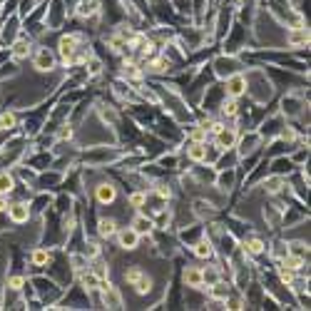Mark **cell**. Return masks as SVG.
<instances>
[{
    "label": "cell",
    "mask_w": 311,
    "mask_h": 311,
    "mask_svg": "<svg viewBox=\"0 0 311 311\" xmlns=\"http://www.w3.org/2000/svg\"><path fill=\"white\" fill-rule=\"evenodd\" d=\"M185 284L192 286V289H202V286H204V284H202V269L187 266V271H185Z\"/></svg>",
    "instance_id": "ba28073f"
},
{
    "label": "cell",
    "mask_w": 311,
    "mask_h": 311,
    "mask_svg": "<svg viewBox=\"0 0 311 311\" xmlns=\"http://www.w3.org/2000/svg\"><path fill=\"white\" fill-rule=\"evenodd\" d=\"M8 284H10L13 289H20V286L25 284V279H23V276H10V281H8Z\"/></svg>",
    "instance_id": "4dcf8cb0"
},
{
    "label": "cell",
    "mask_w": 311,
    "mask_h": 311,
    "mask_svg": "<svg viewBox=\"0 0 311 311\" xmlns=\"http://www.w3.org/2000/svg\"><path fill=\"white\" fill-rule=\"evenodd\" d=\"M92 271H95L97 281H100V279H107V274H110V269H105V264H95V269H92Z\"/></svg>",
    "instance_id": "83f0119b"
},
{
    "label": "cell",
    "mask_w": 311,
    "mask_h": 311,
    "mask_svg": "<svg viewBox=\"0 0 311 311\" xmlns=\"http://www.w3.org/2000/svg\"><path fill=\"white\" fill-rule=\"evenodd\" d=\"M132 286H134V291H137L139 296H144V294L149 291V286H152V281H149V276H144V274H142V276H139V279H137V281H134Z\"/></svg>",
    "instance_id": "9a60e30c"
},
{
    "label": "cell",
    "mask_w": 311,
    "mask_h": 311,
    "mask_svg": "<svg viewBox=\"0 0 311 311\" xmlns=\"http://www.w3.org/2000/svg\"><path fill=\"white\" fill-rule=\"evenodd\" d=\"M247 251H249V254H261V251H264V242L256 239V237L249 239V242H247Z\"/></svg>",
    "instance_id": "44dd1931"
},
{
    "label": "cell",
    "mask_w": 311,
    "mask_h": 311,
    "mask_svg": "<svg viewBox=\"0 0 311 311\" xmlns=\"http://www.w3.org/2000/svg\"><path fill=\"white\" fill-rule=\"evenodd\" d=\"M281 185H284V182H281L279 177H271V180L266 182V189H269V192H279V189H281Z\"/></svg>",
    "instance_id": "4316f807"
},
{
    "label": "cell",
    "mask_w": 311,
    "mask_h": 311,
    "mask_svg": "<svg viewBox=\"0 0 311 311\" xmlns=\"http://www.w3.org/2000/svg\"><path fill=\"white\" fill-rule=\"evenodd\" d=\"M139 276H142V269H139V266H132V269L124 271V281H129V284H134Z\"/></svg>",
    "instance_id": "d4e9b609"
},
{
    "label": "cell",
    "mask_w": 311,
    "mask_h": 311,
    "mask_svg": "<svg viewBox=\"0 0 311 311\" xmlns=\"http://www.w3.org/2000/svg\"><path fill=\"white\" fill-rule=\"evenodd\" d=\"M187 157H189L192 162H202V160H207V147H204L202 142H194V144L187 149Z\"/></svg>",
    "instance_id": "30bf717a"
},
{
    "label": "cell",
    "mask_w": 311,
    "mask_h": 311,
    "mask_svg": "<svg viewBox=\"0 0 311 311\" xmlns=\"http://www.w3.org/2000/svg\"><path fill=\"white\" fill-rule=\"evenodd\" d=\"M214 134H217V147H234V142H237V129L234 127H222Z\"/></svg>",
    "instance_id": "277c9868"
},
{
    "label": "cell",
    "mask_w": 311,
    "mask_h": 311,
    "mask_svg": "<svg viewBox=\"0 0 311 311\" xmlns=\"http://www.w3.org/2000/svg\"><path fill=\"white\" fill-rule=\"evenodd\" d=\"M279 279H281L284 284H291V281H294V271H291L289 266L281 264V266H279Z\"/></svg>",
    "instance_id": "484cf974"
},
{
    "label": "cell",
    "mask_w": 311,
    "mask_h": 311,
    "mask_svg": "<svg viewBox=\"0 0 311 311\" xmlns=\"http://www.w3.org/2000/svg\"><path fill=\"white\" fill-rule=\"evenodd\" d=\"M95 197H97L100 204H112L115 197H117V189H115L112 185H100V187L95 189Z\"/></svg>",
    "instance_id": "8992f818"
},
{
    "label": "cell",
    "mask_w": 311,
    "mask_h": 311,
    "mask_svg": "<svg viewBox=\"0 0 311 311\" xmlns=\"http://www.w3.org/2000/svg\"><path fill=\"white\" fill-rule=\"evenodd\" d=\"M244 90H247V80L242 77V75H234L229 82H227V95L229 97H239V95H244Z\"/></svg>",
    "instance_id": "5b68a950"
},
{
    "label": "cell",
    "mask_w": 311,
    "mask_h": 311,
    "mask_svg": "<svg viewBox=\"0 0 311 311\" xmlns=\"http://www.w3.org/2000/svg\"><path fill=\"white\" fill-rule=\"evenodd\" d=\"M149 70H152V72H162V70H165V62H162V60H154Z\"/></svg>",
    "instance_id": "1f68e13d"
},
{
    "label": "cell",
    "mask_w": 311,
    "mask_h": 311,
    "mask_svg": "<svg viewBox=\"0 0 311 311\" xmlns=\"http://www.w3.org/2000/svg\"><path fill=\"white\" fill-rule=\"evenodd\" d=\"M35 67H38L40 72H48V70L55 67V58H53L48 50H40V53L35 55Z\"/></svg>",
    "instance_id": "52a82bcc"
},
{
    "label": "cell",
    "mask_w": 311,
    "mask_h": 311,
    "mask_svg": "<svg viewBox=\"0 0 311 311\" xmlns=\"http://www.w3.org/2000/svg\"><path fill=\"white\" fill-rule=\"evenodd\" d=\"M214 281H219V271L217 269H202V284L212 286Z\"/></svg>",
    "instance_id": "ffe728a7"
},
{
    "label": "cell",
    "mask_w": 311,
    "mask_h": 311,
    "mask_svg": "<svg viewBox=\"0 0 311 311\" xmlns=\"http://www.w3.org/2000/svg\"><path fill=\"white\" fill-rule=\"evenodd\" d=\"M15 189V180H13V175H8V172H0V194H10Z\"/></svg>",
    "instance_id": "8fae6325"
},
{
    "label": "cell",
    "mask_w": 311,
    "mask_h": 311,
    "mask_svg": "<svg viewBox=\"0 0 311 311\" xmlns=\"http://www.w3.org/2000/svg\"><path fill=\"white\" fill-rule=\"evenodd\" d=\"M117 242H120V247L122 249H137V244H139V234L132 229V227H124V229H117Z\"/></svg>",
    "instance_id": "7a4b0ae2"
},
{
    "label": "cell",
    "mask_w": 311,
    "mask_h": 311,
    "mask_svg": "<svg viewBox=\"0 0 311 311\" xmlns=\"http://www.w3.org/2000/svg\"><path fill=\"white\" fill-rule=\"evenodd\" d=\"M97 234H100L102 239H112V237L117 234V222H115V219H100Z\"/></svg>",
    "instance_id": "9c48e42d"
},
{
    "label": "cell",
    "mask_w": 311,
    "mask_h": 311,
    "mask_svg": "<svg viewBox=\"0 0 311 311\" xmlns=\"http://www.w3.org/2000/svg\"><path fill=\"white\" fill-rule=\"evenodd\" d=\"M48 261H50V254H48L45 249H35V251H33V264H35V266H45Z\"/></svg>",
    "instance_id": "d6986e66"
},
{
    "label": "cell",
    "mask_w": 311,
    "mask_h": 311,
    "mask_svg": "<svg viewBox=\"0 0 311 311\" xmlns=\"http://www.w3.org/2000/svg\"><path fill=\"white\" fill-rule=\"evenodd\" d=\"M152 227H154V222H152V219H147V217H137L132 229L142 237V234H149V232H152Z\"/></svg>",
    "instance_id": "7c38bea8"
},
{
    "label": "cell",
    "mask_w": 311,
    "mask_h": 311,
    "mask_svg": "<svg viewBox=\"0 0 311 311\" xmlns=\"http://www.w3.org/2000/svg\"><path fill=\"white\" fill-rule=\"evenodd\" d=\"M194 254H197L199 259H212L214 249H212V244H209V242H199V244L194 247Z\"/></svg>",
    "instance_id": "5bb4252c"
},
{
    "label": "cell",
    "mask_w": 311,
    "mask_h": 311,
    "mask_svg": "<svg viewBox=\"0 0 311 311\" xmlns=\"http://www.w3.org/2000/svg\"><path fill=\"white\" fill-rule=\"evenodd\" d=\"M227 294H229V289H227L222 281H214V284H212V296H217V299H227Z\"/></svg>",
    "instance_id": "7402d4cb"
},
{
    "label": "cell",
    "mask_w": 311,
    "mask_h": 311,
    "mask_svg": "<svg viewBox=\"0 0 311 311\" xmlns=\"http://www.w3.org/2000/svg\"><path fill=\"white\" fill-rule=\"evenodd\" d=\"M222 112H224V115H229V117H234V115H237V100H234V97H229V100L222 105Z\"/></svg>",
    "instance_id": "603a6c76"
},
{
    "label": "cell",
    "mask_w": 311,
    "mask_h": 311,
    "mask_svg": "<svg viewBox=\"0 0 311 311\" xmlns=\"http://www.w3.org/2000/svg\"><path fill=\"white\" fill-rule=\"evenodd\" d=\"M157 194H160L162 199H170V197H172V189H170L167 185H160V187H157Z\"/></svg>",
    "instance_id": "f1b7e54d"
},
{
    "label": "cell",
    "mask_w": 311,
    "mask_h": 311,
    "mask_svg": "<svg viewBox=\"0 0 311 311\" xmlns=\"http://www.w3.org/2000/svg\"><path fill=\"white\" fill-rule=\"evenodd\" d=\"M5 209H8V197L0 194V212H5Z\"/></svg>",
    "instance_id": "d6a6232c"
},
{
    "label": "cell",
    "mask_w": 311,
    "mask_h": 311,
    "mask_svg": "<svg viewBox=\"0 0 311 311\" xmlns=\"http://www.w3.org/2000/svg\"><path fill=\"white\" fill-rule=\"evenodd\" d=\"M90 256H97V244H90Z\"/></svg>",
    "instance_id": "836d02e7"
},
{
    "label": "cell",
    "mask_w": 311,
    "mask_h": 311,
    "mask_svg": "<svg viewBox=\"0 0 311 311\" xmlns=\"http://www.w3.org/2000/svg\"><path fill=\"white\" fill-rule=\"evenodd\" d=\"M204 137H207V132H204V129H202V127H197V129H194V132H192V139H194V142H202V139H204Z\"/></svg>",
    "instance_id": "f546056e"
},
{
    "label": "cell",
    "mask_w": 311,
    "mask_h": 311,
    "mask_svg": "<svg viewBox=\"0 0 311 311\" xmlns=\"http://www.w3.org/2000/svg\"><path fill=\"white\" fill-rule=\"evenodd\" d=\"M30 55V45L28 43H15L13 45V58L15 60H23V58H28Z\"/></svg>",
    "instance_id": "e0dca14e"
},
{
    "label": "cell",
    "mask_w": 311,
    "mask_h": 311,
    "mask_svg": "<svg viewBox=\"0 0 311 311\" xmlns=\"http://www.w3.org/2000/svg\"><path fill=\"white\" fill-rule=\"evenodd\" d=\"M8 217H10V222H15V224H25L28 222V217H30V209H28V204L25 202H15V204H8Z\"/></svg>",
    "instance_id": "3957f363"
},
{
    "label": "cell",
    "mask_w": 311,
    "mask_h": 311,
    "mask_svg": "<svg viewBox=\"0 0 311 311\" xmlns=\"http://www.w3.org/2000/svg\"><path fill=\"white\" fill-rule=\"evenodd\" d=\"M281 264H284V266H289L291 271H299V269L304 266V259H301V256H291V254H286Z\"/></svg>",
    "instance_id": "ac0fdd59"
},
{
    "label": "cell",
    "mask_w": 311,
    "mask_h": 311,
    "mask_svg": "<svg viewBox=\"0 0 311 311\" xmlns=\"http://www.w3.org/2000/svg\"><path fill=\"white\" fill-rule=\"evenodd\" d=\"M306 43H309V33H306L304 28L294 30V33H291V38H289V45H294V48H299V45H306Z\"/></svg>",
    "instance_id": "4fadbf2b"
},
{
    "label": "cell",
    "mask_w": 311,
    "mask_h": 311,
    "mask_svg": "<svg viewBox=\"0 0 311 311\" xmlns=\"http://www.w3.org/2000/svg\"><path fill=\"white\" fill-rule=\"evenodd\" d=\"M144 202H147V194H144V192H134V194H129V204H132V207L139 209Z\"/></svg>",
    "instance_id": "cb8c5ba5"
},
{
    "label": "cell",
    "mask_w": 311,
    "mask_h": 311,
    "mask_svg": "<svg viewBox=\"0 0 311 311\" xmlns=\"http://www.w3.org/2000/svg\"><path fill=\"white\" fill-rule=\"evenodd\" d=\"M15 124H18V120H15L13 112H3V115H0V129H13Z\"/></svg>",
    "instance_id": "2e32d148"
},
{
    "label": "cell",
    "mask_w": 311,
    "mask_h": 311,
    "mask_svg": "<svg viewBox=\"0 0 311 311\" xmlns=\"http://www.w3.org/2000/svg\"><path fill=\"white\" fill-rule=\"evenodd\" d=\"M58 50H60V58L65 60V65H70V62H72V53L77 50V35H65V38H60Z\"/></svg>",
    "instance_id": "6da1fadb"
}]
</instances>
